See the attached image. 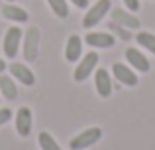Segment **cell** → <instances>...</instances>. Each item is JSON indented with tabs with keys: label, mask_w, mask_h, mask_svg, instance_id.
Listing matches in <instances>:
<instances>
[{
	"label": "cell",
	"mask_w": 155,
	"mask_h": 150,
	"mask_svg": "<svg viewBox=\"0 0 155 150\" xmlns=\"http://www.w3.org/2000/svg\"><path fill=\"white\" fill-rule=\"evenodd\" d=\"M100 138H102V131L98 127H91L87 131H83L81 134L73 136L71 142H69V148L71 150H84V148L92 146V144H96Z\"/></svg>",
	"instance_id": "obj_1"
},
{
	"label": "cell",
	"mask_w": 155,
	"mask_h": 150,
	"mask_svg": "<svg viewBox=\"0 0 155 150\" xmlns=\"http://www.w3.org/2000/svg\"><path fill=\"white\" fill-rule=\"evenodd\" d=\"M39 51V30L38 28H28L24 34V58L26 61H35Z\"/></svg>",
	"instance_id": "obj_2"
},
{
	"label": "cell",
	"mask_w": 155,
	"mask_h": 150,
	"mask_svg": "<svg viewBox=\"0 0 155 150\" xmlns=\"http://www.w3.org/2000/svg\"><path fill=\"white\" fill-rule=\"evenodd\" d=\"M110 8H112V2H110V0H98V2H96L92 8H88V12L84 14V18H83V26H84V28H92V26H96V24H98L100 20H102L104 16L108 14Z\"/></svg>",
	"instance_id": "obj_3"
},
{
	"label": "cell",
	"mask_w": 155,
	"mask_h": 150,
	"mask_svg": "<svg viewBox=\"0 0 155 150\" xmlns=\"http://www.w3.org/2000/svg\"><path fill=\"white\" fill-rule=\"evenodd\" d=\"M96 63H98V54L91 51V54L83 55V58H81V61H79V65H77V69H75V73H73V79H75L77 83L88 79V75L94 71Z\"/></svg>",
	"instance_id": "obj_4"
},
{
	"label": "cell",
	"mask_w": 155,
	"mask_h": 150,
	"mask_svg": "<svg viewBox=\"0 0 155 150\" xmlns=\"http://www.w3.org/2000/svg\"><path fill=\"white\" fill-rule=\"evenodd\" d=\"M22 38H24V36H22V30H20L18 26L8 28L6 36H4V44H2L6 58L14 59L16 55H18V47H20V42H22Z\"/></svg>",
	"instance_id": "obj_5"
},
{
	"label": "cell",
	"mask_w": 155,
	"mask_h": 150,
	"mask_svg": "<svg viewBox=\"0 0 155 150\" xmlns=\"http://www.w3.org/2000/svg\"><path fill=\"white\" fill-rule=\"evenodd\" d=\"M14 124H16V132L20 136H30L31 134V127H34V117H31V111L30 107H20L18 113H16V119H14Z\"/></svg>",
	"instance_id": "obj_6"
},
{
	"label": "cell",
	"mask_w": 155,
	"mask_h": 150,
	"mask_svg": "<svg viewBox=\"0 0 155 150\" xmlns=\"http://www.w3.org/2000/svg\"><path fill=\"white\" fill-rule=\"evenodd\" d=\"M126 59H128L130 67L140 71V73H149V71H151V63H149L147 55H143L140 50H136V47H128V50H126Z\"/></svg>",
	"instance_id": "obj_7"
},
{
	"label": "cell",
	"mask_w": 155,
	"mask_h": 150,
	"mask_svg": "<svg viewBox=\"0 0 155 150\" xmlns=\"http://www.w3.org/2000/svg\"><path fill=\"white\" fill-rule=\"evenodd\" d=\"M112 71H114V77H116L122 85H126V87H136L137 81H140L136 71H134L132 67L124 65V63H114V65H112Z\"/></svg>",
	"instance_id": "obj_8"
},
{
	"label": "cell",
	"mask_w": 155,
	"mask_h": 150,
	"mask_svg": "<svg viewBox=\"0 0 155 150\" xmlns=\"http://www.w3.org/2000/svg\"><path fill=\"white\" fill-rule=\"evenodd\" d=\"M112 22L118 24V26L128 28V30H137V28L141 26L137 16H134L132 12H128V10H122V8H114L112 10Z\"/></svg>",
	"instance_id": "obj_9"
},
{
	"label": "cell",
	"mask_w": 155,
	"mask_h": 150,
	"mask_svg": "<svg viewBox=\"0 0 155 150\" xmlns=\"http://www.w3.org/2000/svg\"><path fill=\"white\" fill-rule=\"evenodd\" d=\"M84 42L92 47H104V50H108V47H112L116 44V38L112 34H108V32H88L84 36Z\"/></svg>",
	"instance_id": "obj_10"
},
{
	"label": "cell",
	"mask_w": 155,
	"mask_h": 150,
	"mask_svg": "<svg viewBox=\"0 0 155 150\" xmlns=\"http://www.w3.org/2000/svg\"><path fill=\"white\" fill-rule=\"evenodd\" d=\"M10 71H12V75L16 77V79L20 81V83H24V85H35V75H34V71L30 69L28 65H24V63H18V61H12L10 63Z\"/></svg>",
	"instance_id": "obj_11"
},
{
	"label": "cell",
	"mask_w": 155,
	"mask_h": 150,
	"mask_svg": "<svg viewBox=\"0 0 155 150\" xmlns=\"http://www.w3.org/2000/svg\"><path fill=\"white\" fill-rule=\"evenodd\" d=\"M94 87L98 91L100 97H110L112 95V79H110V73L106 69H98L94 75Z\"/></svg>",
	"instance_id": "obj_12"
},
{
	"label": "cell",
	"mask_w": 155,
	"mask_h": 150,
	"mask_svg": "<svg viewBox=\"0 0 155 150\" xmlns=\"http://www.w3.org/2000/svg\"><path fill=\"white\" fill-rule=\"evenodd\" d=\"M81 55H83V40L77 34H73L65 46V58H67V61H79Z\"/></svg>",
	"instance_id": "obj_13"
},
{
	"label": "cell",
	"mask_w": 155,
	"mask_h": 150,
	"mask_svg": "<svg viewBox=\"0 0 155 150\" xmlns=\"http://www.w3.org/2000/svg\"><path fill=\"white\" fill-rule=\"evenodd\" d=\"M2 16L6 20H12V22H28V12L20 6H14V4H6L2 6Z\"/></svg>",
	"instance_id": "obj_14"
},
{
	"label": "cell",
	"mask_w": 155,
	"mask_h": 150,
	"mask_svg": "<svg viewBox=\"0 0 155 150\" xmlns=\"http://www.w3.org/2000/svg\"><path fill=\"white\" fill-rule=\"evenodd\" d=\"M0 93H2V97H6V99H10V101L16 99V95H18V87H16V83H14L12 77L0 73Z\"/></svg>",
	"instance_id": "obj_15"
},
{
	"label": "cell",
	"mask_w": 155,
	"mask_h": 150,
	"mask_svg": "<svg viewBox=\"0 0 155 150\" xmlns=\"http://www.w3.org/2000/svg\"><path fill=\"white\" fill-rule=\"evenodd\" d=\"M136 42L140 44L143 50L151 51V54L155 55V34H151V32H137L136 34Z\"/></svg>",
	"instance_id": "obj_16"
},
{
	"label": "cell",
	"mask_w": 155,
	"mask_h": 150,
	"mask_svg": "<svg viewBox=\"0 0 155 150\" xmlns=\"http://www.w3.org/2000/svg\"><path fill=\"white\" fill-rule=\"evenodd\" d=\"M49 2V8L53 10V14L57 18H67L69 16V6H67V0H47Z\"/></svg>",
	"instance_id": "obj_17"
},
{
	"label": "cell",
	"mask_w": 155,
	"mask_h": 150,
	"mask_svg": "<svg viewBox=\"0 0 155 150\" xmlns=\"http://www.w3.org/2000/svg\"><path fill=\"white\" fill-rule=\"evenodd\" d=\"M39 146H41V150H63L59 144H57V140L45 131L39 132Z\"/></svg>",
	"instance_id": "obj_18"
},
{
	"label": "cell",
	"mask_w": 155,
	"mask_h": 150,
	"mask_svg": "<svg viewBox=\"0 0 155 150\" xmlns=\"http://www.w3.org/2000/svg\"><path fill=\"white\" fill-rule=\"evenodd\" d=\"M108 28H110V34H112L114 38H120V40H124V42H130V40H132V34H130L128 28L118 26V24H114V22H110Z\"/></svg>",
	"instance_id": "obj_19"
},
{
	"label": "cell",
	"mask_w": 155,
	"mask_h": 150,
	"mask_svg": "<svg viewBox=\"0 0 155 150\" xmlns=\"http://www.w3.org/2000/svg\"><path fill=\"white\" fill-rule=\"evenodd\" d=\"M10 119H12V111L10 109H0V127L6 124Z\"/></svg>",
	"instance_id": "obj_20"
},
{
	"label": "cell",
	"mask_w": 155,
	"mask_h": 150,
	"mask_svg": "<svg viewBox=\"0 0 155 150\" xmlns=\"http://www.w3.org/2000/svg\"><path fill=\"white\" fill-rule=\"evenodd\" d=\"M126 8H128L130 12H137L140 10V0H124Z\"/></svg>",
	"instance_id": "obj_21"
},
{
	"label": "cell",
	"mask_w": 155,
	"mask_h": 150,
	"mask_svg": "<svg viewBox=\"0 0 155 150\" xmlns=\"http://www.w3.org/2000/svg\"><path fill=\"white\" fill-rule=\"evenodd\" d=\"M73 4H75L77 8H87L88 6V0H71Z\"/></svg>",
	"instance_id": "obj_22"
},
{
	"label": "cell",
	"mask_w": 155,
	"mask_h": 150,
	"mask_svg": "<svg viewBox=\"0 0 155 150\" xmlns=\"http://www.w3.org/2000/svg\"><path fill=\"white\" fill-rule=\"evenodd\" d=\"M4 69H6V61H4V59H0V73H2Z\"/></svg>",
	"instance_id": "obj_23"
},
{
	"label": "cell",
	"mask_w": 155,
	"mask_h": 150,
	"mask_svg": "<svg viewBox=\"0 0 155 150\" xmlns=\"http://www.w3.org/2000/svg\"><path fill=\"white\" fill-rule=\"evenodd\" d=\"M8 2H14V0H8Z\"/></svg>",
	"instance_id": "obj_24"
}]
</instances>
